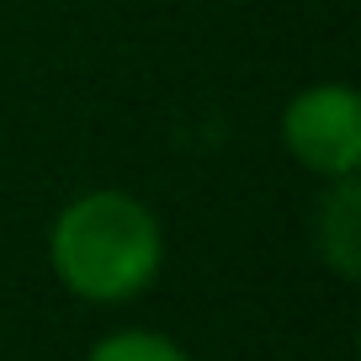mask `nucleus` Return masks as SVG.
Here are the masks:
<instances>
[{
    "label": "nucleus",
    "mask_w": 361,
    "mask_h": 361,
    "mask_svg": "<svg viewBox=\"0 0 361 361\" xmlns=\"http://www.w3.org/2000/svg\"><path fill=\"white\" fill-rule=\"evenodd\" d=\"M48 266L80 303H128L165 266V228L133 192H85L48 228Z\"/></svg>",
    "instance_id": "nucleus-1"
},
{
    "label": "nucleus",
    "mask_w": 361,
    "mask_h": 361,
    "mask_svg": "<svg viewBox=\"0 0 361 361\" xmlns=\"http://www.w3.org/2000/svg\"><path fill=\"white\" fill-rule=\"evenodd\" d=\"M282 144L319 180L356 176L361 170V96L340 80L303 85L282 112Z\"/></svg>",
    "instance_id": "nucleus-2"
},
{
    "label": "nucleus",
    "mask_w": 361,
    "mask_h": 361,
    "mask_svg": "<svg viewBox=\"0 0 361 361\" xmlns=\"http://www.w3.org/2000/svg\"><path fill=\"white\" fill-rule=\"evenodd\" d=\"M314 250L340 282L361 276V180L340 176L314 207Z\"/></svg>",
    "instance_id": "nucleus-3"
},
{
    "label": "nucleus",
    "mask_w": 361,
    "mask_h": 361,
    "mask_svg": "<svg viewBox=\"0 0 361 361\" xmlns=\"http://www.w3.org/2000/svg\"><path fill=\"white\" fill-rule=\"evenodd\" d=\"M85 361H192V356L159 329H117V335L96 340Z\"/></svg>",
    "instance_id": "nucleus-4"
}]
</instances>
